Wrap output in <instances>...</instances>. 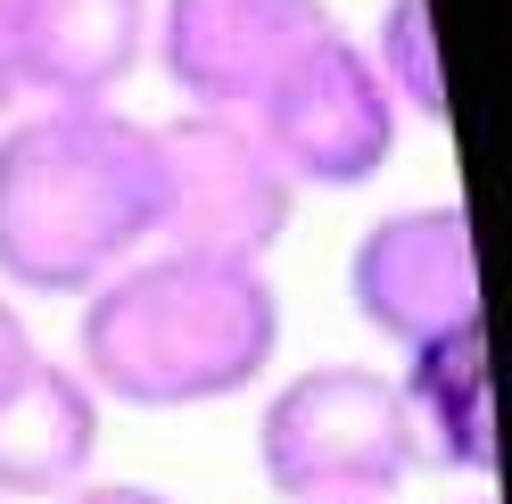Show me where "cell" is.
Wrapping results in <instances>:
<instances>
[{
    "label": "cell",
    "mask_w": 512,
    "mask_h": 504,
    "mask_svg": "<svg viewBox=\"0 0 512 504\" xmlns=\"http://www.w3.org/2000/svg\"><path fill=\"white\" fill-rule=\"evenodd\" d=\"M83 381L116 405H223L265 381L281 348V298L265 265L141 248L100 290H83Z\"/></svg>",
    "instance_id": "cell-1"
},
{
    "label": "cell",
    "mask_w": 512,
    "mask_h": 504,
    "mask_svg": "<svg viewBox=\"0 0 512 504\" xmlns=\"http://www.w3.org/2000/svg\"><path fill=\"white\" fill-rule=\"evenodd\" d=\"M157 240V124L42 108L0 124V281L83 298Z\"/></svg>",
    "instance_id": "cell-2"
},
{
    "label": "cell",
    "mask_w": 512,
    "mask_h": 504,
    "mask_svg": "<svg viewBox=\"0 0 512 504\" xmlns=\"http://www.w3.org/2000/svg\"><path fill=\"white\" fill-rule=\"evenodd\" d=\"M256 463L290 504H389L422 447L397 381H380L372 364H323L273 389L256 422Z\"/></svg>",
    "instance_id": "cell-3"
},
{
    "label": "cell",
    "mask_w": 512,
    "mask_h": 504,
    "mask_svg": "<svg viewBox=\"0 0 512 504\" xmlns=\"http://www.w3.org/2000/svg\"><path fill=\"white\" fill-rule=\"evenodd\" d=\"M298 182L273 166V149L256 141L248 116L190 108L157 124V240L182 257H232L265 265V248L290 232Z\"/></svg>",
    "instance_id": "cell-4"
},
{
    "label": "cell",
    "mask_w": 512,
    "mask_h": 504,
    "mask_svg": "<svg viewBox=\"0 0 512 504\" xmlns=\"http://www.w3.org/2000/svg\"><path fill=\"white\" fill-rule=\"evenodd\" d=\"M397 100L389 83L372 75L364 42H347L339 25L331 34H314L306 50L281 58V75L256 91V141L273 149V166L298 182H314V191H356V182H372L380 166L397 157Z\"/></svg>",
    "instance_id": "cell-5"
},
{
    "label": "cell",
    "mask_w": 512,
    "mask_h": 504,
    "mask_svg": "<svg viewBox=\"0 0 512 504\" xmlns=\"http://www.w3.org/2000/svg\"><path fill=\"white\" fill-rule=\"evenodd\" d=\"M347 298L356 314L397 339V348H422V339L479 323V257H471V215L446 207H397L356 240L347 257Z\"/></svg>",
    "instance_id": "cell-6"
},
{
    "label": "cell",
    "mask_w": 512,
    "mask_h": 504,
    "mask_svg": "<svg viewBox=\"0 0 512 504\" xmlns=\"http://www.w3.org/2000/svg\"><path fill=\"white\" fill-rule=\"evenodd\" d=\"M149 34L190 108L248 116L256 91L281 75V58L331 34V9L323 0H166Z\"/></svg>",
    "instance_id": "cell-7"
},
{
    "label": "cell",
    "mask_w": 512,
    "mask_h": 504,
    "mask_svg": "<svg viewBox=\"0 0 512 504\" xmlns=\"http://www.w3.org/2000/svg\"><path fill=\"white\" fill-rule=\"evenodd\" d=\"M17 91L42 108H100L149 50V0H0Z\"/></svg>",
    "instance_id": "cell-8"
},
{
    "label": "cell",
    "mask_w": 512,
    "mask_h": 504,
    "mask_svg": "<svg viewBox=\"0 0 512 504\" xmlns=\"http://www.w3.org/2000/svg\"><path fill=\"white\" fill-rule=\"evenodd\" d=\"M100 455V397L67 364H34L0 397V496H75Z\"/></svg>",
    "instance_id": "cell-9"
},
{
    "label": "cell",
    "mask_w": 512,
    "mask_h": 504,
    "mask_svg": "<svg viewBox=\"0 0 512 504\" xmlns=\"http://www.w3.org/2000/svg\"><path fill=\"white\" fill-rule=\"evenodd\" d=\"M405 422L413 447L438 455L446 471H488L496 463V422H488V323H455L405 348Z\"/></svg>",
    "instance_id": "cell-10"
},
{
    "label": "cell",
    "mask_w": 512,
    "mask_h": 504,
    "mask_svg": "<svg viewBox=\"0 0 512 504\" xmlns=\"http://www.w3.org/2000/svg\"><path fill=\"white\" fill-rule=\"evenodd\" d=\"M364 58H372V75L389 83V100L405 116L446 124V58H438V34H430V0H389Z\"/></svg>",
    "instance_id": "cell-11"
},
{
    "label": "cell",
    "mask_w": 512,
    "mask_h": 504,
    "mask_svg": "<svg viewBox=\"0 0 512 504\" xmlns=\"http://www.w3.org/2000/svg\"><path fill=\"white\" fill-rule=\"evenodd\" d=\"M42 364V348H34V331H25V314L9 306V298H0V397H9L17 381H25V372H34Z\"/></svg>",
    "instance_id": "cell-12"
},
{
    "label": "cell",
    "mask_w": 512,
    "mask_h": 504,
    "mask_svg": "<svg viewBox=\"0 0 512 504\" xmlns=\"http://www.w3.org/2000/svg\"><path fill=\"white\" fill-rule=\"evenodd\" d=\"M58 504H174V496H157L141 480H83L75 496H58Z\"/></svg>",
    "instance_id": "cell-13"
},
{
    "label": "cell",
    "mask_w": 512,
    "mask_h": 504,
    "mask_svg": "<svg viewBox=\"0 0 512 504\" xmlns=\"http://www.w3.org/2000/svg\"><path fill=\"white\" fill-rule=\"evenodd\" d=\"M17 100H25V91H17V58H9V17H0V124H9Z\"/></svg>",
    "instance_id": "cell-14"
},
{
    "label": "cell",
    "mask_w": 512,
    "mask_h": 504,
    "mask_svg": "<svg viewBox=\"0 0 512 504\" xmlns=\"http://www.w3.org/2000/svg\"><path fill=\"white\" fill-rule=\"evenodd\" d=\"M471 504H488V496H471Z\"/></svg>",
    "instance_id": "cell-15"
}]
</instances>
